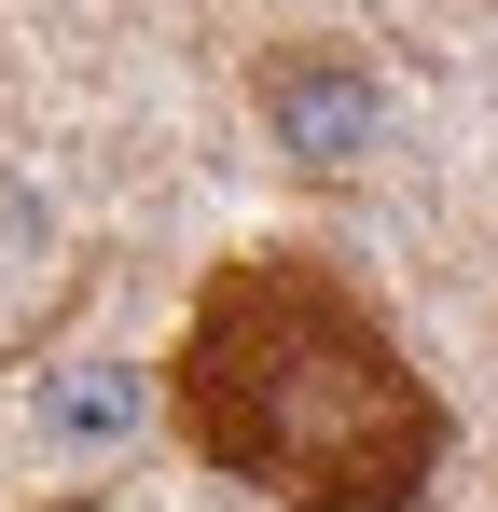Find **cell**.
I'll return each instance as SVG.
<instances>
[{"label":"cell","mask_w":498,"mask_h":512,"mask_svg":"<svg viewBox=\"0 0 498 512\" xmlns=\"http://www.w3.org/2000/svg\"><path fill=\"white\" fill-rule=\"evenodd\" d=\"M153 416L263 512H415L457 457V402L429 388L415 333L305 236L222 250L194 277Z\"/></svg>","instance_id":"1"},{"label":"cell","mask_w":498,"mask_h":512,"mask_svg":"<svg viewBox=\"0 0 498 512\" xmlns=\"http://www.w3.org/2000/svg\"><path fill=\"white\" fill-rule=\"evenodd\" d=\"M249 97H263V139H277L305 180H346L374 139H388V84H374L346 42H277V56L249 70Z\"/></svg>","instance_id":"2"},{"label":"cell","mask_w":498,"mask_h":512,"mask_svg":"<svg viewBox=\"0 0 498 512\" xmlns=\"http://www.w3.org/2000/svg\"><path fill=\"white\" fill-rule=\"evenodd\" d=\"M125 429H153V374H139V360L42 374V443H125Z\"/></svg>","instance_id":"3"}]
</instances>
